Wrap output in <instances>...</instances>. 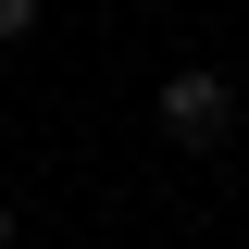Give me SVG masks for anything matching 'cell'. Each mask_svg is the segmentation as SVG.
Here are the masks:
<instances>
[{"label": "cell", "mask_w": 249, "mask_h": 249, "mask_svg": "<svg viewBox=\"0 0 249 249\" xmlns=\"http://www.w3.org/2000/svg\"><path fill=\"white\" fill-rule=\"evenodd\" d=\"M0 249H13V199H0Z\"/></svg>", "instance_id": "cell-3"}, {"label": "cell", "mask_w": 249, "mask_h": 249, "mask_svg": "<svg viewBox=\"0 0 249 249\" xmlns=\"http://www.w3.org/2000/svg\"><path fill=\"white\" fill-rule=\"evenodd\" d=\"M162 137H175V150H224V137H237V88H224L212 62H175V75H162Z\"/></svg>", "instance_id": "cell-1"}, {"label": "cell", "mask_w": 249, "mask_h": 249, "mask_svg": "<svg viewBox=\"0 0 249 249\" xmlns=\"http://www.w3.org/2000/svg\"><path fill=\"white\" fill-rule=\"evenodd\" d=\"M13 37H37V0H0V50H13Z\"/></svg>", "instance_id": "cell-2"}]
</instances>
